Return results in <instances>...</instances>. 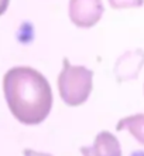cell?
I'll return each mask as SVG.
<instances>
[{
  "instance_id": "6da1fadb",
  "label": "cell",
  "mask_w": 144,
  "mask_h": 156,
  "mask_svg": "<svg viewBox=\"0 0 144 156\" xmlns=\"http://www.w3.org/2000/svg\"><path fill=\"white\" fill-rule=\"evenodd\" d=\"M3 92L10 112L23 125H38L51 112V85L40 71L31 67L10 68L3 78Z\"/></svg>"
},
{
  "instance_id": "7a4b0ae2",
  "label": "cell",
  "mask_w": 144,
  "mask_h": 156,
  "mask_svg": "<svg viewBox=\"0 0 144 156\" xmlns=\"http://www.w3.org/2000/svg\"><path fill=\"white\" fill-rule=\"evenodd\" d=\"M62 64L58 75V91L62 101L69 107L82 105L92 92L93 71L83 66H72L68 58H64Z\"/></svg>"
},
{
  "instance_id": "3957f363",
  "label": "cell",
  "mask_w": 144,
  "mask_h": 156,
  "mask_svg": "<svg viewBox=\"0 0 144 156\" xmlns=\"http://www.w3.org/2000/svg\"><path fill=\"white\" fill-rule=\"evenodd\" d=\"M103 12L102 0H69L68 4L69 20L79 29H91L98 24Z\"/></svg>"
},
{
  "instance_id": "277c9868",
  "label": "cell",
  "mask_w": 144,
  "mask_h": 156,
  "mask_svg": "<svg viewBox=\"0 0 144 156\" xmlns=\"http://www.w3.org/2000/svg\"><path fill=\"white\" fill-rule=\"evenodd\" d=\"M81 153L83 156H122V149L115 135L107 131H102L96 135L92 146L81 148Z\"/></svg>"
},
{
  "instance_id": "5b68a950",
  "label": "cell",
  "mask_w": 144,
  "mask_h": 156,
  "mask_svg": "<svg viewBox=\"0 0 144 156\" xmlns=\"http://www.w3.org/2000/svg\"><path fill=\"white\" fill-rule=\"evenodd\" d=\"M117 131H129L140 144L144 145V114H137V115L126 116L120 119L119 123L116 125Z\"/></svg>"
},
{
  "instance_id": "8992f818",
  "label": "cell",
  "mask_w": 144,
  "mask_h": 156,
  "mask_svg": "<svg viewBox=\"0 0 144 156\" xmlns=\"http://www.w3.org/2000/svg\"><path fill=\"white\" fill-rule=\"evenodd\" d=\"M137 51L134 53H126L123 57H120V60L116 64V73L119 74V77H122L123 80H129V78L136 77L139 70L133 68V64L134 66H141L144 61V58H139L136 55Z\"/></svg>"
},
{
  "instance_id": "52a82bcc",
  "label": "cell",
  "mask_w": 144,
  "mask_h": 156,
  "mask_svg": "<svg viewBox=\"0 0 144 156\" xmlns=\"http://www.w3.org/2000/svg\"><path fill=\"white\" fill-rule=\"evenodd\" d=\"M109 4L116 10L134 9V7H141L144 4V0H109Z\"/></svg>"
},
{
  "instance_id": "ba28073f",
  "label": "cell",
  "mask_w": 144,
  "mask_h": 156,
  "mask_svg": "<svg viewBox=\"0 0 144 156\" xmlns=\"http://www.w3.org/2000/svg\"><path fill=\"white\" fill-rule=\"evenodd\" d=\"M24 156H52V155L45 153V152H37V151H33V149H25Z\"/></svg>"
},
{
  "instance_id": "9c48e42d",
  "label": "cell",
  "mask_w": 144,
  "mask_h": 156,
  "mask_svg": "<svg viewBox=\"0 0 144 156\" xmlns=\"http://www.w3.org/2000/svg\"><path fill=\"white\" fill-rule=\"evenodd\" d=\"M8 4H10V0H0V16H3L7 12Z\"/></svg>"
}]
</instances>
